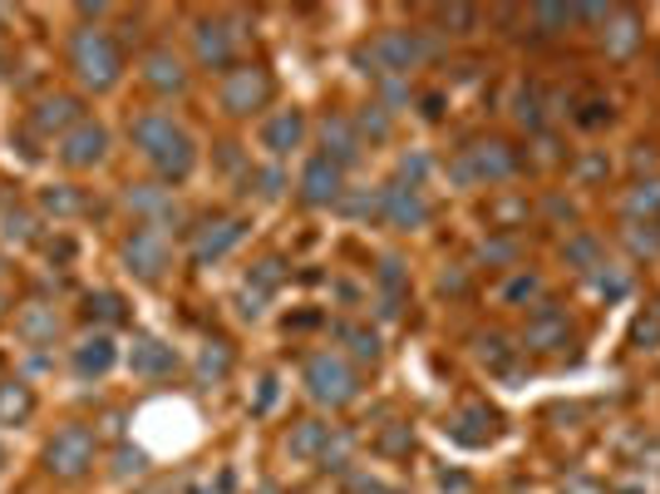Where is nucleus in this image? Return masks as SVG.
I'll return each instance as SVG.
<instances>
[{
  "instance_id": "obj_1",
  "label": "nucleus",
  "mask_w": 660,
  "mask_h": 494,
  "mask_svg": "<svg viewBox=\"0 0 660 494\" xmlns=\"http://www.w3.org/2000/svg\"><path fill=\"white\" fill-rule=\"evenodd\" d=\"M129 139L134 149L153 164V174L163 183H188L198 168V139L173 119L168 109H143L129 119Z\"/></svg>"
},
{
  "instance_id": "obj_2",
  "label": "nucleus",
  "mask_w": 660,
  "mask_h": 494,
  "mask_svg": "<svg viewBox=\"0 0 660 494\" xmlns=\"http://www.w3.org/2000/svg\"><path fill=\"white\" fill-rule=\"evenodd\" d=\"M65 60L74 70V80L94 94H109L124 80V45L99 25H79L65 45Z\"/></svg>"
},
{
  "instance_id": "obj_3",
  "label": "nucleus",
  "mask_w": 660,
  "mask_h": 494,
  "mask_svg": "<svg viewBox=\"0 0 660 494\" xmlns=\"http://www.w3.org/2000/svg\"><path fill=\"white\" fill-rule=\"evenodd\" d=\"M434 55H439V40H429L424 30L400 25V30H380V35L360 50V65H370L365 75H375V80H404L409 70L429 65Z\"/></svg>"
},
{
  "instance_id": "obj_4",
  "label": "nucleus",
  "mask_w": 660,
  "mask_h": 494,
  "mask_svg": "<svg viewBox=\"0 0 660 494\" xmlns=\"http://www.w3.org/2000/svg\"><path fill=\"white\" fill-rule=\"evenodd\" d=\"M518 168H523V154L513 149L508 139H473L459 149V159L449 164V178L464 188H493V183H508V178H518Z\"/></svg>"
},
{
  "instance_id": "obj_5",
  "label": "nucleus",
  "mask_w": 660,
  "mask_h": 494,
  "mask_svg": "<svg viewBox=\"0 0 660 494\" xmlns=\"http://www.w3.org/2000/svg\"><path fill=\"white\" fill-rule=\"evenodd\" d=\"M40 460H45V475L50 480L74 485V480H84L94 470V460H99V435H94L84 420H70V425H60L55 435L45 440Z\"/></svg>"
},
{
  "instance_id": "obj_6",
  "label": "nucleus",
  "mask_w": 660,
  "mask_h": 494,
  "mask_svg": "<svg viewBox=\"0 0 660 494\" xmlns=\"http://www.w3.org/2000/svg\"><path fill=\"white\" fill-rule=\"evenodd\" d=\"M301 381H306V396L316 406H330V411H345V406L360 401V371L340 351H311Z\"/></svg>"
},
{
  "instance_id": "obj_7",
  "label": "nucleus",
  "mask_w": 660,
  "mask_h": 494,
  "mask_svg": "<svg viewBox=\"0 0 660 494\" xmlns=\"http://www.w3.org/2000/svg\"><path fill=\"white\" fill-rule=\"evenodd\" d=\"M272 94H276V80L266 75V65H232L222 75L217 99L232 119H247V114H262L272 104Z\"/></svg>"
},
{
  "instance_id": "obj_8",
  "label": "nucleus",
  "mask_w": 660,
  "mask_h": 494,
  "mask_svg": "<svg viewBox=\"0 0 660 494\" xmlns=\"http://www.w3.org/2000/svg\"><path fill=\"white\" fill-rule=\"evenodd\" d=\"M429 218H434V208H429V198H424V188L404 183V178L380 188V223H390L395 233H419Z\"/></svg>"
},
{
  "instance_id": "obj_9",
  "label": "nucleus",
  "mask_w": 660,
  "mask_h": 494,
  "mask_svg": "<svg viewBox=\"0 0 660 494\" xmlns=\"http://www.w3.org/2000/svg\"><path fill=\"white\" fill-rule=\"evenodd\" d=\"M119 257H124V267H129L138 282H158L168 272V262H173V252H168V238L158 233V228L138 223L134 233L119 243Z\"/></svg>"
},
{
  "instance_id": "obj_10",
  "label": "nucleus",
  "mask_w": 660,
  "mask_h": 494,
  "mask_svg": "<svg viewBox=\"0 0 660 494\" xmlns=\"http://www.w3.org/2000/svg\"><path fill=\"white\" fill-rule=\"evenodd\" d=\"M193 60L202 70H222L227 75L237 65V30L222 15H198L193 20Z\"/></svg>"
},
{
  "instance_id": "obj_11",
  "label": "nucleus",
  "mask_w": 660,
  "mask_h": 494,
  "mask_svg": "<svg viewBox=\"0 0 660 494\" xmlns=\"http://www.w3.org/2000/svg\"><path fill=\"white\" fill-rule=\"evenodd\" d=\"M60 164L74 168V174H89V168H99L104 159H109V129H104L99 119H84L74 124V129L60 139Z\"/></svg>"
},
{
  "instance_id": "obj_12",
  "label": "nucleus",
  "mask_w": 660,
  "mask_h": 494,
  "mask_svg": "<svg viewBox=\"0 0 660 494\" xmlns=\"http://www.w3.org/2000/svg\"><path fill=\"white\" fill-rule=\"evenodd\" d=\"M498 430H503L498 411H488L483 401H468V406H459V411L449 416L444 435H449L454 445H464V450H483V445H493V440H498Z\"/></svg>"
},
{
  "instance_id": "obj_13",
  "label": "nucleus",
  "mask_w": 660,
  "mask_h": 494,
  "mask_svg": "<svg viewBox=\"0 0 660 494\" xmlns=\"http://www.w3.org/2000/svg\"><path fill=\"white\" fill-rule=\"evenodd\" d=\"M296 188H301L306 208H330V203H340V193H345V168L330 164L326 154H311L301 168V178H296Z\"/></svg>"
},
{
  "instance_id": "obj_14",
  "label": "nucleus",
  "mask_w": 660,
  "mask_h": 494,
  "mask_svg": "<svg viewBox=\"0 0 660 494\" xmlns=\"http://www.w3.org/2000/svg\"><path fill=\"white\" fill-rule=\"evenodd\" d=\"M242 238H247V223H242V218H207V223L193 233V262L198 267H212V262L227 257Z\"/></svg>"
},
{
  "instance_id": "obj_15",
  "label": "nucleus",
  "mask_w": 660,
  "mask_h": 494,
  "mask_svg": "<svg viewBox=\"0 0 660 494\" xmlns=\"http://www.w3.org/2000/svg\"><path fill=\"white\" fill-rule=\"evenodd\" d=\"M562 346H572V317L552 302H542L523 327V351H562Z\"/></svg>"
},
{
  "instance_id": "obj_16",
  "label": "nucleus",
  "mask_w": 660,
  "mask_h": 494,
  "mask_svg": "<svg viewBox=\"0 0 660 494\" xmlns=\"http://www.w3.org/2000/svg\"><path fill=\"white\" fill-rule=\"evenodd\" d=\"M114 366H119V346H114L109 332L84 336V341L70 351V371L79 376V381H99V376H109Z\"/></svg>"
},
{
  "instance_id": "obj_17",
  "label": "nucleus",
  "mask_w": 660,
  "mask_h": 494,
  "mask_svg": "<svg viewBox=\"0 0 660 494\" xmlns=\"http://www.w3.org/2000/svg\"><path fill=\"white\" fill-rule=\"evenodd\" d=\"M84 119H89V114H84L79 94H45V99L35 104V114H30V124H35L40 134H60V139Z\"/></svg>"
},
{
  "instance_id": "obj_18",
  "label": "nucleus",
  "mask_w": 660,
  "mask_h": 494,
  "mask_svg": "<svg viewBox=\"0 0 660 494\" xmlns=\"http://www.w3.org/2000/svg\"><path fill=\"white\" fill-rule=\"evenodd\" d=\"M129 371L138 376V381H163V376L178 371V351L168 341H158V336H134Z\"/></svg>"
},
{
  "instance_id": "obj_19",
  "label": "nucleus",
  "mask_w": 660,
  "mask_h": 494,
  "mask_svg": "<svg viewBox=\"0 0 660 494\" xmlns=\"http://www.w3.org/2000/svg\"><path fill=\"white\" fill-rule=\"evenodd\" d=\"M306 144V114L296 109H276L272 119L262 124V149L272 154V159H286V154H296Z\"/></svg>"
},
{
  "instance_id": "obj_20",
  "label": "nucleus",
  "mask_w": 660,
  "mask_h": 494,
  "mask_svg": "<svg viewBox=\"0 0 660 494\" xmlns=\"http://www.w3.org/2000/svg\"><path fill=\"white\" fill-rule=\"evenodd\" d=\"M602 25H606L602 30V45H606V55H611V60H626V55H636V50H641L646 20L636 15V10H611Z\"/></svg>"
},
{
  "instance_id": "obj_21",
  "label": "nucleus",
  "mask_w": 660,
  "mask_h": 494,
  "mask_svg": "<svg viewBox=\"0 0 660 494\" xmlns=\"http://www.w3.org/2000/svg\"><path fill=\"white\" fill-rule=\"evenodd\" d=\"M143 84H148L153 94H183V90H188L183 60H178L168 45H153V50L143 55Z\"/></svg>"
},
{
  "instance_id": "obj_22",
  "label": "nucleus",
  "mask_w": 660,
  "mask_h": 494,
  "mask_svg": "<svg viewBox=\"0 0 660 494\" xmlns=\"http://www.w3.org/2000/svg\"><path fill=\"white\" fill-rule=\"evenodd\" d=\"M124 208L143 218V228H158V223H168V218H178L173 193H168V188H158V183H134L129 193H124Z\"/></svg>"
},
{
  "instance_id": "obj_23",
  "label": "nucleus",
  "mask_w": 660,
  "mask_h": 494,
  "mask_svg": "<svg viewBox=\"0 0 660 494\" xmlns=\"http://www.w3.org/2000/svg\"><path fill=\"white\" fill-rule=\"evenodd\" d=\"M40 411V396L30 381H20V376H10V381H0V425L6 430H20L30 425Z\"/></svg>"
},
{
  "instance_id": "obj_24",
  "label": "nucleus",
  "mask_w": 660,
  "mask_h": 494,
  "mask_svg": "<svg viewBox=\"0 0 660 494\" xmlns=\"http://www.w3.org/2000/svg\"><path fill=\"white\" fill-rule=\"evenodd\" d=\"M321 144H326V159L330 164L350 168V164L360 159V129H355V119H345V114H326V119H321Z\"/></svg>"
},
{
  "instance_id": "obj_25",
  "label": "nucleus",
  "mask_w": 660,
  "mask_h": 494,
  "mask_svg": "<svg viewBox=\"0 0 660 494\" xmlns=\"http://www.w3.org/2000/svg\"><path fill=\"white\" fill-rule=\"evenodd\" d=\"M15 336L25 346H55L60 336V312L50 307V302H25V307L15 312Z\"/></svg>"
},
{
  "instance_id": "obj_26",
  "label": "nucleus",
  "mask_w": 660,
  "mask_h": 494,
  "mask_svg": "<svg viewBox=\"0 0 660 494\" xmlns=\"http://www.w3.org/2000/svg\"><path fill=\"white\" fill-rule=\"evenodd\" d=\"M375 282H380V312H385V317H400L404 302H409V272H404V262L400 257H380Z\"/></svg>"
},
{
  "instance_id": "obj_27",
  "label": "nucleus",
  "mask_w": 660,
  "mask_h": 494,
  "mask_svg": "<svg viewBox=\"0 0 660 494\" xmlns=\"http://www.w3.org/2000/svg\"><path fill=\"white\" fill-rule=\"evenodd\" d=\"M326 440H330L326 420H296L291 435H286V455H291V460H321Z\"/></svg>"
},
{
  "instance_id": "obj_28",
  "label": "nucleus",
  "mask_w": 660,
  "mask_h": 494,
  "mask_svg": "<svg viewBox=\"0 0 660 494\" xmlns=\"http://www.w3.org/2000/svg\"><path fill=\"white\" fill-rule=\"evenodd\" d=\"M513 119L523 124V129H542L547 124V94H542V84H518L513 94Z\"/></svg>"
},
{
  "instance_id": "obj_29",
  "label": "nucleus",
  "mask_w": 660,
  "mask_h": 494,
  "mask_svg": "<svg viewBox=\"0 0 660 494\" xmlns=\"http://www.w3.org/2000/svg\"><path fill=\"white\" fill-rule=\"evenodd\" d=\"M227 376H232V346L227 341H207L202 346V356H198V381L217 386V381H227Z\"/></svg>"
},
{
  "instance_id": "obj_30",
  "label": "nucleus",
  "mask_w": 660,
  "mask_h": 494,
  "mask_svg": "<svg viewBox=\"0 0 660 494\" xmlns=\"http://www.w3.org/2000/svg\"><path fill=\"white\" fill-rule=\"evenodd\" d=\"M626 218H646V223H660V178H641V183L626 193Z\"/></svg>"
},
{
  "instance_id": "obj_31",
  "label": "nucleus",
  "mask_w": 660,
  "mask_h": 494,
  "mask_svg": "<svg viewBox=\"0 0 660 494\" xmlns=\"http://www.w3.org/2000/svg\"><path fill=\"white\" fill-rule=\"evenodd\" d=\"M84 317L99 322V327H119L129 312H124V297H119V292H89V297H84Z\"/></svg>"
},
{
  "instance_id": "obj_32",
  "label": "nucleus",
  "mask_w": 660,
  "mask_h": 494,
  "mask_svg": "<svg viewBox=\"0 0 660 494\" xmlns=\"http://www.w3.org/2000/svg\"><path fill=\"white\" fill-rule=\"evenodd\" d=\"M340 341L350 346V361H360V366H375L380 361V336L370 332V327H360V322L340 327Z\"/></svg>"
},
{
  "instance_id": "obj_33",
  "label": "nucleus",
  "mask_w": 660,
  "mask_h": 494,
  "mask_svg": "<svg viewBox=\"0 0 660 494\" xmlns=\"http://www.w3.org/2000/svg\"><path fill=\"white\" fill-rule=\"evenodd\" d=\"M582 20V6H532V25L542 30V35H562L567 25H577Z\"/></svg>"
},
{
  "instance_id": "obj_34",
  "label": "nucleus",
  "mask_w": 660,
  "mask_h": 494,
  "mask_svg": "<svg viewBox=\"0 0 660 494\" xmlns=\"http://www.w3.org/2000/svg\"><path fill=\"white\" fill-rule=\"evenodd\" d=\"M40 208L55 218H74L84 208V198H79V188H70V183H50V188H40Z\"/></svg>"
},
{
  "instance_id": "obj_35",
  "label": "nucleus",
  "mask_w": 660,
  "mask_h": 494,
  "mask_svg": "<svg viewBox=\"0 0 660 494\" xmlns=\"http://www.w3.org/2000/svg\"><path fill=\"white\" fill-rule=\"evenodd\" d=\"M631 346H636V351H656V346H660V302H651L646 312H636Z\"/></svg>"
},
{
  "instance_id": "obj_36",
  "label": "nucleus",
  "mask_w": 660,
  "mask_h": 494,
  "mask_svg": "<svg viewBox=\"0 0 660 494\" xmlns=\"http://www.w3.org/2000/svg\"><path fill=\"white\" fill-rule=\"evenodd\" d=\"M355 129H360V139L370 134V144H385L395 124H390V109H385V104H365V114L355 119Z\"/></svg>"
},
{
  "instance_id": "obj_37",
  "label": "nucleus",
  "mask_w": 660,
  "mask_h": 494,
  "mask_svg": "<svg viewBox=\"0 0 660 494\" xmlns=\"http://www.w3.org/2000/svg\"><path fill=\"white\" fill-rule=\"evenodd\" d=\"M537 292H542V277H537V272H513V277H508L503 282V292H498V297H503L508 302V307H518V302H528V297H537Z\"/></svg>"
},
{
  "instance_id": "obj_38",
  "label": "nucleus",
  "mask_w": 660,
  "mask_h": 494,
  "mask_svg": "<svg viewBox=\"0 0 660 494\" xmlns=\"http://www.w3.org/2000/svg\"><path fill=\"white\" fill-rule=\"evenodd\" d=\"M375 450H380V455H390V460H404L414 450V430L404 425V420H400V425H390V430H380Z\"/></svg>"
},
{
  "instance_id": "obj_39",
  "label": "nucleus",
  "mask_w": 660,
  "mask_h": 494,
  "mask_svg": "<svg viewBox=\"0 0 660 494\" xmlns=\"http://www.w3.org/2000/svg\"><path fill=\"white\" fill-rule=\"evenodd\" d=\"M567 262H572L577 272H592L596 262H602V243H596L592 233H577V238L567 243Z\"/></svg>"
},
{
  "instance_id": "obj_40",
  "label": "nucleus",
  "mask_w": 660,
  "mask_h": 494,
  "mask_svg": "<svg viewBox=\"0 0 660 494\" xmlns=\"http://www.w3.org/2000/svg\"><path fill=\"white\" fill-rule=\"evenodd\" d=\"M316 465L321 470H350V435L345 430H330V440H326V450H321Z\"/></svg>"
},
{
  "instance_id": "obj_41",
  "label": "nucleus",
  "mask_w": 660,
  "mask_h": 494,
  "mask_svg": "<svg viewBox=\"0 0 660 494\" xmlns=\"http://www.w3.org/2000/svg\"><path fill=\"white\" fill-rule=\"evenodd\" d=\"M587 277H592V287L602 292V297H621V292H626V272L611 267V262H596Z\"/></svg>"
},
{
  "instance_id": "obj_42",
  "label": "nucleus",
  "mask_w": 660,
  "mask_h": 494,
  "mask_svg": "<svg viewBox=\"0 0 660 494\" xmlns=\"http://www.w3.org/2000/svg\"><path fill=\"white\" fill-rule=\"evenodd\" d=\"M439 15V25L449 30V35H468V30L478 25V10L473 6H444V10H434Z\"/></svg>"
},
{
  "instance_id": "obj_43",
  "label": "nucleus",
  "mask_w": 660,
  "mask_h": 494,
  "mask_svg": "<svg viewBox=\"0 0 660 494\" xmlns=\"http://www.w3.org/2000/svg\"><path fill=\"white\" fill-rule=\"evenodd\" d=\"M281 277H286L281 262L266 257V262H257V267L247 272V287H252V292H262V297H266V292H276V282H281Z\"/></svg>"
},
{
  "instance_id": "obj_44",
  "label": "nucleus",
  "mask_w": 660,
  "mask_h": 494,
  "mask_svg": "<svg viewBox=\"0 0 660 494\" xmlns=\"http://www.w3.org/2000/svg\"><path fill=\"white\" fill-rule=\"evenodd\" d=\"M6 238H10V243H35V218H30L25 213V208H10V213H6Z\"/></svg>"
},
{
  "instance_id": "obj_45",
  "label": "nucleus",
  "mask_w": 660,
  "mask_h": 494,
  "mask_svg": "<svg viewBox=\"0 0 660 494\" xmlns=\"http://www.w3.org/2000/svg\"><path fill=\"white\" fill-rule=\"evenodd\" d=\"M478 356H483L493 371H508V366H513V351H508L503 336H483V341H478Z\"/></svg>"
},
{
  "instance_id": "obj_46",
  "label": "nucleus",
  "mask_w": 660,
  "mask_h": 494,
  "mask_svg": "<svg viewBox=\"0 0 660 494\" xmlns=\"http://www.w3.org/2000/svg\"><path fill=\"white\" fill-rule=\"evenodd\" d=\"M572 119H577L582 129H596V124L611 119V104H606V99H587V104H582V114H572Z\"/></svg>"
},
{
  "instance_id": "obj_47",
  "label": "nucleus",
  "mask_w": 660,
  "mask_h": 494,
  "mask_svg": "<svg viewBox=\"0 0 660 494\" xmlns=\"http://www.w3.org/2000/svg\"><path fill=\"white\" fill-rule=\"evenodd\" d=\"M143 470H148V455H143V450H119V480L143 475Z\"/></svg>"
},
{
  "instance_id": "obj_48",
  "label": "nucleus",
  "mask_w": 660,
  "mask_h": 494,
  "mask_svg": "<svg viewBox=\"0 0 660 494\" xmlns=\"http://www.w3.org/2000/svg\"><path fill=\"white\" fill-rule=\"evenodd\" d=\"M439 292H449V297H464V292H468V272H464V267H454V272L444 267V272H439Z\"/></svg>"
},
{
  "instance_id": "obj_49",
  "label": "nucleus",
  "mask_w": 660,
  "mask_h": 494,
  "mask_svg": "<svg viewBox=\"0 0 660 494\" xmlns=\"http://www.w3.org/2000/svg\"><path fill=\"white\" fill-rule=\"evenodd\" d=\"M562 494H606V490L596 485V480H587V475H572L567 485H562Z\"/></svg>"
},
{
  "instance_id": "obj_50",
  "label": "nucleus",
  "mask_w": 660,
  "mask_h": 494,
  "mask_svg": "<svg viewBox=\"0 0 660 494\" xmlns=\"http://www.w3.org/2000/svg\"><path fill=\"white\" fill-rule=\"evenodd\" d=\"M626 238H631V248H636V252H651V248H660V243H656V228H646V233H641V228H631Z\"/></svg>"
},
{
  "instance_id": "obj_51",
  "label": "nucleus",
  "mask_w": 660,
  "mask_h": 494,
  "mask_svg": "<svg viewBox=\"0 0 660 494\" xmlns=\"http://www.w3.org/2000/svg\"><path fill=\"white\" fill-rule=\"evenodd\" d=\"M257 183H262V198H276V193H281V174H276V168H266Z\"/></svg>"
},
{
  "instance_id": "obj_52",
  "label": "nucleus",
  "mask_w": 660,
  "mask_h": 494,
  "mask_svg": "<svg viewBox=\"0 0 660 494\" xmlns=\"http://www.w3.org/2000/svg\"><path fill=\"white\" fill-rule=\"evenodd\" d=\"M272 401H276V381L266 376V381H262V396H257V411H272Z\"/></svg>"
},
{
  "instance_id": "obj_53",
  "label": "nucleus",
  "mask_w": 660,
  "mask_h": 494,
  "mask_svg": "<svg viewBox=\"0 0 660 494\" xmlns=\"http://www.w3.org/2000/svg\"><path fill=\"white\" fill-rule=\"evenodd\" d=\"M577 174H582V178H596V174H606V164H602V159H587V164L577 168Z\"/></svg>"
},
{
  "instance_id": "obj_54",
  "label": "nucleus",
  "mask_w": 660,
  "mask_h": 494,
  "mask_svg": "<svg viewBox=\"0 0 660 494\" xmlns=\"http://www.w3.org/2000/svg\"><path fill=\"white\" fill-rule=\"evenodd\" d=\"M380 494H404V490H390V485H385V490H380Z\"/></svg>"
},
{
  "instance_id": "obj_55",
  "label": "nucleus",
  "mask_w": 660,
  "mask_h": 494,
  "mask_svg": "<svg viewBox=\"0 0 660 494\" xmlns=\"http://www.w3.org/2000/svg\"><path fill=\"white\" fill-rule=\"evenodd\" d=\"M0 317H6V297H0Z\"/></svg>"
},
{
  "instance_id": "obj_56",
  "label": "nucleus",
  "mask_w": 660,
  "mask_h": 494,
  "mask_svg": "<svg viewBox=\"0 0 660 494\" xmlns=\"http://www.w3.org/2000/svg\"><path fill=\"white\" fill-rule=\"evenodd\" d=\"M656 243H660V223H656Z\"/></svg>"
},
{
  "instance_id": "obj_57",
  "label": "nucleus",
  "mask_w": 660,
  "mask_h": 494,
  "mask_svg": "<svg viewBox=\"0 0 660 494\" xmlns=\"http://www.w3.org/2000/svg\"><path fill=\"white\" fill-rule=\"evenodd\" d=\"M0 465H6V455H0Z\"/></svg>"
},
{
  "instance_id": "obj_58",
  "label": "nucleus",
  "mask_w": 660,
  "mask_h": 494,
  "mask_svg": "<svg viewBox=\"0 0 660 494\" xmlns=\"http://www.w3.org/2000/svg\"><path fill=\"white\" fill-rule=\"evenodd\" d=\"M266 494H276V490H266Z\"/></svg>"
}]
</instances>
